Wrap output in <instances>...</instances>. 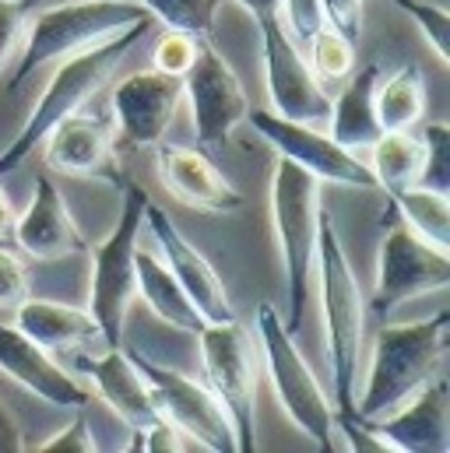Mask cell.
<instances>
[{"instance_id":"obj_1","label":"cell","mask_w":450,"mask_h":453,"mask_svg":"<svg viewBox=\"0 0 450 453\" xmlns=\"http://www.w3.org/2000/svg\"><path fill=\"white\" fill-rule=\"evenodd\" d=\"M151 25H155L151 18H148V21H137V25H130V28L110 35L106 42H99V46H92V50H85V53H74V57H67V60H60V67H57L53 78L46 81V88H43L39 103L32 106L28 119L21 123V130L14 134V141L0 151V176L14 173L21 162H28V155L43 144V137H46L60 119L81 113V110L96 99V92L116 74V67L127 60V53L144 39V32H148Z\"/></svg>"},{"instance_id":"obj_2","label":"cell","mask_w":450,"mask_h":453,"mask_svg":"<svg viewBox=\"0 0 450 453\" xmlns=\"http://www.w3.org/2000/svg\"><path fill=\"white\" fill-rule=\"evenodd\" d=\"M314 281L321 296L324 344H328V372L335 390V411H355V380L362 358V327H366V299L338 239V228L328 211H321Z\"/></svg>"},{"instance_id":"obj_3","label":"cell","mask_w":450,"mask_h":453,"mask_svg":"<svg viewBox=\"0 0 450 453\" xmlns=\"http://www.w3.org/2000/svg\"><path fill=\"white\" fill-rule=\"evenodd\" d=\"M447 313L412 324H384L373 341V362L366 387L355 394V415L362 422L384 418L401 408L415 390L437 380L447 351Z\"/></svg>"},{"instance_id":"obj_4","label":"cell","mask_w":450,"mask_h":453,"mask_svg":"<svg viewBox=\"0 0 450 453\" xmlns=\"http://www.w3.org/2000/svg\"><path fill=\"white\" fill-rule=\"evenodd\" d=\"M321 211H324L321 180L292 165L289 158H278L271 173V222H275V239H278V253L285 264V288H289V310L282 324L292 334L299 331L310 303Z\"/></svg>"},{"instance_id":"obj_5","label":"cell","mask_w":450,"mask_h":453,"mask_svg":"<svg viewBox=\"0 0 450 453\" xmlns=\"http://www.w3.org/2000/svg\"><path fill=\"white\" fill-rule=\"evenodd\" d=\"M151 14L144 11L141 0H67V4H53L46 11H39L35 18H28V39L21 50V60L7 81L11 92H18L39 67L46 64H60L74 53H85L99 42H106L110 35L148 21Z\"/></svg>"},{"instance_id":"obj_6","label":"cell","mask_w":450,"mask_h":453,"mask_svg":"<svg viewBox=\"0 0 450 453\" xmlns=\"http://www.w3.org/2000/svg\"><path fill=\"white\" fill-rule=\"evenodd\" d=\"M257 341L264 351V365H268L275 397L285 408L289 422L303 436H310L321 450H335L341 443L335 426V401L321 387L317 372L310 369V362L296 348L292 331L282 324V313L271 303L257 306Z\"/></svg>"},{"instance_id":"obj_7","label":"cell","mask_w":450,"mask_h":453,"mask_svg":"<svg viewBox=\"0 0 450 453\" xmlns=\"http://www.w3.org/2000/svg\"><path fill=\"white\" fill-rule=\"evenodd\" d=\"M144 204L148 194L137 187H127L123 208L112 232L92 246V288H89V313L96 317L103 341L116 348L123 338L130 299L137 296L134 281V253H137V232L144 226Z\"/></svg>"},{"instance_id":"obj_8","label":"cell","mask_w":450,"mask_h":453,"mask_svg":"<svg viewBox=\"0 0 450 453\" xmlns=\"http://www.w3.org/2000/svg\"><path fill=\"white\" fill-rule=\"evenodd\" d=\"M194 338L201 344L205 383L219 397V404L232 422L236 450L250 453L253 450V404H257V369H253L250 338L236 320L205 324Z\"/></svg>"},{"instance_id":"obj_9","label":"cell","mask_w":450,"mask_h":453,"mask_svg":"<svg viewBox=\"0 0 450 453\" xmlns=\"http://www.w3.org/2000/svg\"><path fill=\"white\" fill-rule=\"evenodd\" d=\"M148 380V390L155 397V408L166 422H173L198 450L208 453H239L236 450V433L232 422L219 404V397L208 390V383L190 380L180 369L159 365L148 355H130Z\"/></svg>"},{"instance_id":"obj_10","label":"cell","mask_w":450,"mask_h":453,"mask_svg":"<svg viewBox=\"0 0 450 453\" xmlns=\"http://www.w3.org/2000/svg\"><path fill=\"white\" fill-rule=\"evenodd\" d=\"M246 123L278 151V158H289L292 165L306 169L321 183H335L345 190H376L369 165L355 151L341 148L321 127L275 116L271 110H250Z\"/></svg>"},{"instance_id":"obj_11","label":"cell","mask_w":450,"mask_h":453,"mask_svg":"<svg viewBox=\"0 0 450 453\" xmlns=\"http://www.w3.org/2000/svg\"><path fill=\"white\" fill-rule=\"evenodd\" d=\"M257 32H260V64H264V88H268L271 113L314 123V127L328 123L331 96L310 71L306 53L285 32L282 18L257 21Z\"/></svg>"},{"instance_id":"obj_12","label":"cell","mask_w":450,"mask_h":453,"mask_svg":"<svg viewBox=\"0 0 450 453\" xmlns=\"http://www.w3.org/2000/svg\"><path fill=\"white\" fill-rule=\"evenodd\" d=\"M450 285L447 250H437L423 235H415L405 222L387 226L376 257V285H373V313H391L394 306L440 292Z\"/></svg>"},{"instance_id":"obj_13","label":"cell","mask_w":450,"mask_h":453,"mask_svg":"<svg viewBox=\"0 0 450 453\" xmlns=\"http://www.w3.org/2000/svg\"><path fill=\"white\" fill-rule=\"evenodd\" d=\"M183 96L190 103V119H194L201 148L225 144L229 134L239 123H246V116H250V99H246L232 64L205 39L198 46L190 71L183 74Z\"/></svg>"},{"instance_id":"obj_14","label":"cell","mask_w":450,"mask_h":453,"mask_svg":"<svg viewBox=\"0 0 450 453\" xmlns=\"http://www.w3.org/2000/svg\"><path fill=\"white\" fill-rule=\"evenodd\" d=\"M144 222H148L155 242H159V250H162V257H166V267L173 271V278L180 281V288L187 292V299L194 303V310L201 313V320L205 324L236 320L219 271L208 264V257L176 228V222L159 204H151V197L144 204Z\"/></svg>"},{"instance_id":"obj_15","label":"cell","mask_w":450,"mask_h":453,"mask_svg":"<svg viewBox=\"0 0 450 453\" xmlns=\"http://www.w3.org/2000/svg\"><path fill=\"white\" fill-rule=\"evenodd\" d=\"M180 99H183V78L148 67L116 85L110 106L130 148H155L166 137Z\"/></svg>"},{"instance_id":"obj_16","label":"cell","mask_w":450,"mask_h":453,"mask_svg":"<svg viewBox=\"0 0 450 453\" xmlns=\"http://www.w3.org/2000/svg\"><path fill=\"white\" fill-rule=\"evenodd\" d=\"M387 453H450V394L444 380H430L401 408L366 422Z\"/></svg>"},{"instance_id":"obj_17","label":"cell","mask_w":450,"mask_h":453,"mask_svg":"<svg viewBox=\"0 0 450 453\" xmlns=\"http://www.w3.org/2000/svg\"><path fill=\"white\" fill-rule=\"evenodd\" d=\"M155 173L159 183L183 204L205 215H232L243 208L239 190L219 173V165L198 151V148H183V144H162L155 151Z\"/></svg>"},{"instance_id":"obj_18","label":"cell","mask_w":450,"mask_h":453,"mask_svg":"<svg viewBox=\"0 0 450 453\" xmlns=\"http://www.w3.org/2000/svg\"><path fill=\"white\" fill-rule=\"evenodd\" d=\"M11 239L18 242L21 253L35 257V260H67L85 253V235L74 226V215L64 201V194L53 187V180L43 173L35 180L32 201L21 215H14Z\"/></svg>"},{"instance_id":"obj_19","label":"cell","mask_w":450,"mask_h":453,"mask_svg":"<svg viewBox=\"0 0 450 453\" xmlns=\"http://www.w3.org/2000/svg\"><path fill=\"white\" fill-rule=\"evenodd\" d=\"M0 372L53 408L78 411L89 404V390L67 369H60L43 344L25 338L14 324H0Z\"/></svg>"},{"instance_id":"obj_20","label":"cell","mask_w":450,"mask_h":453,"mask_svg":"<svg viewBox=\"0 0 450 453\" xmlns=\"http://www.w3.org/2000/svg\"><path fill=\"white\" fill-rule=\"evenodd\" d=\"M46 165L64 176L120 183V165L112 155V134L103 119L89 113H74L60 119L46 137Z\"/></svg>"},{"instance_id":"obj_21","label":"cell","mask_w":450,"mask_h":453,"mask_svg":"<svg viewBox=\"0 0 450 453\" xmlns=\"http://www.w3.org/2000/svg\"><path fill=\"white\" fill-rule=\"evenodd\" d=\"M78 369L96 383V394L106 401V408L130 433H141L162 418L155 408V397L148 390V380L141 376L137 362L127 351H120V344L110 348L106 355H85L81 351Z\"/></svg>"},{"instance_id":"obj_22","label":"cell","mask_w":450,"mask_h":453,"mask_svg":"<svg viewBox=\"0 0 450 453\" xmlns=\"http://www.w3.org/2000/svg\"><path fill=\"white\" fill-rule=\"evenodd\" d=\"M14 327L25 338L43 344L46 351H74V348L106 344L96 317L89 310H78V306H67V303H53V299L25 296L14 306Z\"/></svg>"},{"instance_id":"obj_23","label":"cell","mask_w":450,"mask_h":453,"mask_svg":"<svg viewBox=\"0 0 450 453\" xmlns=\"http://www.w3.org/2000/svg\"><path fill=\"white\" fill-rule=\"evenodd\" d=\"M376 81H380V67L366 64L341 81V92L331 99L328 134L355 155L380 137V119H376V106H373Z\"/></svg>"},{"instance_id":"obj_24","label":"cell","mask_w":450,"mask_h":453,"mask_svg":"<svg viewBox=\"0 0 450 453\" xmlns=\"http://www.w3.org/2000/svg\"><path fill=\"white\" fill-rule=\"evenodd\" d=\"M134 281H137V292L141 299L148 303V310L169 324L173 331H183V334H198L205 327L201 313L194 310V303L187 299V292L180 288V281L173 278V271L166 264H159L151 253H144L137 246L134 253Z\"/></svg>"},{"instance_id":"obj_25","label":"cell","mask_w":450,"mask_h":453,"mask_svg":"<svg viewBox=\"0 0 450 453\" xmlns=\"http://www.w3.org/2000/svg\"><path fill=\"white\" fill-rule=\"evenodd\" d=\"M423 137L412 130H380V137L369 144V173L376 180V190H384L387 197H394L405 187L419 183L423 173Z\"/></svg>"},{"instance_id":"obj_26","label":"cell","mask_w":450,"mask_h":453,"mask_svg":"<svg viewBox=\"0 0 450 453\" xmlns=\"http://www.w3.org/2000/svg\"><path fill=\"white\" fill-rule=\"evenodd\" d=\"M426 103H430V96H426L423 71L412 64H405L391 78L376 81V92H373L380 130H412L415 123H423Z\"/></svg>"},{"instance_id":"obj_27","label":"cell","mask_w":450,"mask_h":453,"mask_svg":"<svg viewBox=\"0 0 450 453\" xmlns=\"http://www.w3.org/2000/svg\"><path fill=\"white\" fill-rule=\"evenodd\" d=\"M401 222L433 242L437 250H450V194H437L430 187H405L391 197Z\"/></svg>"},{"instance_id":"obj_28","label":"cell","mask_w":450,"mask_h":453,"mask_svg":"<svg viewBox=\"0 0 450 453\" xmlns=\"http://www.w3.org/2000/svg\"><path fill=\"white\" fill-rule=\"evenodd\" d=\"M306 50H310L306 53V64H310V71L317 74L321 85L345 81L355 71V42L348 35H341L338 28H331V25H321L310 35Z\"/></svg>"},{"instance_id":"obj_29","label":"cell","mask_w":450,"mask_h":453,"mask_svg":"<svg viewBox=\"0 0 450 453\" xmlns=\"http://www.w3.org/2000/svg\"><path fill=\"white\" fill-rule=\"evenodd\" d=\"M141 4L151 14V21H159L162 28H180L201 39H208V32L215 28V14L222 7V0H141Z\"/></svg>"},{"instance_id":"obj_30","label":"cell","mask_w":450,"mask_h":453,"mask_svg":"<svg viewBox=\"0 0 450 453\" xmlns=\"http://www.w3.org/2000/svg\"><path fill=\"white\" fill-rule=\"evenodd\" d=\"M423 173L419 187H430L437 194H450V127L447 123H426L423 127Z\"/></svg>"},{"instance_id":"obj_31","label":"cell","mask_w":450,"mask_h":453,"mask_svg":"<svg viewBox=\"0 0 450 453\" xmlns=\"http://www.w3.org/2000/svg\"><path fill=\"white\" fill-rule=\"evenodd\" d=\"M412 21H415V28L430 39V46H433V53H437V60L440 64H450V14L447 7H440V4H430V0H394Z\"/></svg>"},{"instance_id":"obj_32","label":"cell","mask_w":450,"mask_h":453,"mask_svg":"<svg viewBox=\"0 0 450 453\" xmlns=\"http://www.w3.org/2000/svg\"><path fill=\"white\" fill-rule=\"evenodd\" d=\"M198 46H201V35H190V32H180V28H166L151 50V67L162 71V74H173V78H183L198 57Z\"/></svg>"},{"instance_id":"obj_33","label":"cell","mask_w":450,"mask_h":453,"mask_svg":"<svg viewBox=\"0 0 450 453\" xmlns=\"http://www.w3.org/2000/svg\"><path fill=\"white\" fill-rule=\"evenodd\" d=\"M35 453H96L99 450V443H96V436H92V426H89V418H85V408H78L74 411V418L60 429V433H53L46 443H39V447H32Z\"/></svg>"},{"instance_id":"obj_34","label":"cell","mask_w":450,"mask_h":453,"mask_svg":"<svg viewBox=\"0 0 450 453\" xmlns=\"http://www.w3.org/2000/svg\"><path fill=\"white\" fill-rule=\"evenodd\" d=\"M28 288L32 281L25 260L14 250H7V242H0V310H14L28 296Z\"/></svg>"},{"instance_id":"obj_35","label":"cell","mask_w":450,"mask_h":453,"mask_svg":"<svg viewBox=\"0 0 450 453\" xmlns=\"http://www.w3.org/2000/svg\"><path fill=\"white\" fill-rule=\"evenodd\" d=\"M130 450H144V453H183V450H198L173 422H166V418H159V422H151L148 429H141V433H134V447Z\"/></svg>"},{"instance_id":"obj_36","label":"cell","mask_w":450,"mask_h":453,"mask_svg":"<svg viewBox=\"0 0 450 453\" xmlns=\"http://www.w3.org/2000/svg\"><path fill=\"white\" fill-rule=\"evenodd\" d=\"M28 28V14L21 0H0V71L11 60V53L18 50L21 35Z\"/></svg>"},{"instance_id":"obj_37","label":"cell","mask_w":450,"mask_h":453,"mask_svg":"<svg viewBox=\"0 0 450 453\" xmlns=\"http://www.w3.org/2000/svg\"><path fill=\"white\" fill-rule=\"evenodd\" d=\"M328 25L348 35L352 42L362 39V0H321Z\"/></svg>"},{"instance_id":"obj_38","label":"cell","mask_w":450,"mask_h":453,"mask_svg":"<svg viewBox=\"0 0 450 453\" xmlns=\"http://www.w3.org/2000/svg\"><path fill=\"white\" fill-rule=\"evenodd\" d=\"M21 450H28V443L21 436V426L11 415V408L0 401V453H21Z\"/></svg>"},{"instance_id":"obj_39","label":"cell","mask_w":450,"mask_h":453,"mask_svg":"<svg viewBox=\"0 0 450 453\" xmlns=\"http://www.w3.org/2000/svg\"><path fill=\"white\" fill-rule=\"evenodd\" d=\"M236 7H243L253 21H268V18H282V0H232Z\"/></svg>"},{"instance_id":"obj_40","label":"cell","mask_w":450,"mask_h":453,"mask_svg":"<svg viewBox=\"0 0 450 453\" xmlns=\"http://www.w3.org/2000/svg\"><path fill=\"white\" fill-rule=\"evenodd\" d=\"M11 226H14V208H11L7 194L0 190V239H4V242L11 239Z\"/></svg>"},{"instance_id":"obj_41","label":"cell","mask_w":450,"mask_h":453,"mask_svg":"<svg viewBox=\"0 0 450 453\" xmlns=\"http://www.w3.org/2000/svg\"><path fill=\"white\" fill-rule=\"evenodd\" d=\"M0 242H4V239H0Z\"/></svg>"}]
</instances>
